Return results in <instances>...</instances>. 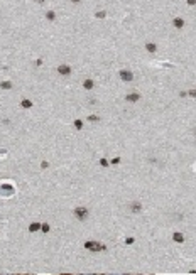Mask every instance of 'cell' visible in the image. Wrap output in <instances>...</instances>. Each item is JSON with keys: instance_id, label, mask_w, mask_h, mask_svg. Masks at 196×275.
Returning <instances> with one entry per match:
<instances>
[{"instance_id": "cell-6", "label": "cell", "mask_w": 196, "mask_h": 275, "mask_svg": "<svg viewBox=\"0 0 196 275\" xmlns=\"http://www.w3.org/2000/svg\"><path fill=\"white\" fill-rule=\"evenodd\" d=\"M0 194H14V187L10 184H5V186H0Z\"/></svg>"}, {"instance_id": "cell-13", "label": "cell", "mask_w": 196, "mask_h": 275, "mask_svg": "<svg viewBox=\"0 0 196 275\" xmlns=\"http://www.w3.org/2000/svg\"><path fill=\"white\" fill-rule=\"evenodd\" d=\"M41 230V223H30L29 225V231L30 233H36V231H39Z\"/></svg>"}, {"instance_id": "cell-28", "label": "cell", "mask_w": 196, "mask_h": 275, "mask_svg": "<svg viewBox=\"0 0 196 275\" xmlns=\"http://www.w3.org/2000/svg\"><path fill=\"white\" fill-rule=\"evenodd\" d=\"M34 2H37V3H42V2H44V0H34Z\"/></svg>"}, {"instance_id": "cell-10", "label": "cell", "mask_w": 196, "mask_h": 275, "mask_svg": "<svg viewBox=\"0 0 196 275\" xmlns=\"http://www.w3.org/2000/svg\"><path fill=\"white\" fill-rule=\"evenodd\" d=\"M20 107H22L24 110H29V108H32V101L27 100V98H24L22 101H20Z\"/></svg>"}, {"instance_id": "cell-22", "label": "cell", "mask_w": 196, "mask_h": 275, "mask_svg": "<svg viewBox=\"0 0 196 275\" xmlns=\"http://www.w3.org/2000/svg\"><path fill=\"white\" fill-rule=\"evenodd\" d=\"M134 241H135V240H134L132 236H128V238H125V245H134Z\"/></svg>"}, {"instance_id": "cell-23", "label": "cell", "mask_w": 196, "mask_h": 275, "mask_svg": "<svg viewBox=\"0 0 196 275\" xmlns=\"http://www.w3.org/2000/svg\"><path fill=\"white\" fill-rule=\"evenodd\" d=\"M188 96H191V98H196V89H189V91H188Z\"/></svg>"}, {"instance_id": "cell-7", "label": "cell", "mask_w": 196, "mask_h": 275, "mask_svg": "<svg viewBox=\"0 0 196 275\" xmlns=\"http://www.w3.org/2000/svg\"><path fill=\"white\" fill-rule=\"evenodd\" d=\"M173 241H174V243H183V241H184V235L179 233V231H174V233H173Z\"/></svg>"}, {"instance_id": "cell-15", "label": "cell", "mask_w": 196, "mask_h": 275, "mask_svg": "<svg viewBox=\"0 0 196 275\" xmlns=\"http://www.w3.org/2000/svg\"><path fill=\"white\" fill-rule=\"evenodd\" d=\"M41 231H42V233H49V231H51L49 223H42V225H41Z\"/></svg>"}, {"instance_id": "cell-5", "label": "cell", "mask_w": 196, "mask_h": 275, "mask_svg": "<svg viewBox=\"0 0 196 275\" xmlns=\"http://www.w3.org/2000/svg\"><path fill=\"white\" fill-rule=\"evenodd\" d=\"M125 100H127L128 103H135V101H139V100H140V95H139V93H135V91H132V93L125 95Z\"/></svg>"}, {"instance_id": "cell-18", "label": "cell", "mask_w": 196, "mask_h": 275, "mask_svg": "<svg viewBox=\"0 0 196 275\" xmlns=\"http://www.w3.org/2000/svg\"><path fill=\"white\" fill-rule=\"evenodd\" d=\"M75 128H76V130H81V128H83V120H75Z\"/></svg>"}, {"instance_id": "cell-19", "label": "cell", "mask_w": 196, "mask_h": 275, "mask_svg": "<svg viewBox=\"0 0 196 275\" xmlns=\"http://www.w3.org/2000/svg\"><path fill=\"white\" fill-rule=\"evenodd\" d=\"M98 164H100L101 167H108V166H110V162H108L107 159H100V160H98Z\"/></svg>"}, {"instance_id": "cell-27", "label": "cell", "mask_w": 196, "mask_h": 275, "mask_svg": "<svg viewBox=\"0 0 196 275\" xmlns=\"http://www.w3.org/2000/svg\"><path fill=\"white\" fill-rule=\"evenodd\" d=\"M71 2H73V3H79V2H81V0H71Z\"/></svg>"}, {"instance_id": "cell-2", "label": "cell", "mask_w": 196, "mask_h": 275, "mask_svg": "<svg viewBox=\"0 0 196 275\" xmlns=\"http://www.w3.org/2000/svg\"><path fill=\"white\" fill-rule=\"evenodd\" d=\"M75 216H76V219H79V221H85V219L88 218V209L85 206H78L75 209Z\"/></svg>"}, {"instance_id": "cell-3", "label": "cell", "mask_w": 196, "mask_h": 275, "mask_svg": "<svg viewBox=\"0 0 196 275\" xmlns=\"http://www.w3.org/2000/svg\"><path fill=\"white\" fill-rule=\"evenodd\" d=\"M118 76H120L122 81H125V83H128V81L134 79V74H132L130 71H127V69H120V71H118Z\"/></svg>"}, {"instance_id": "cell-16", "label": "cell", "mask_w": 196, "mask_h": 275, "mask_svg": "<svg viewBox=\"0 0 196 275\" xmlns=\"http://www.w3.org/2000/svg\"><path fill=\"white\" fill-rule=\"evenodd\" d=\"M46 19H48V20H54V19H56V14H54L52 10H49V12H46Z\"/></svg>"}, {"instance_id": "cell-12", "label": "cell", "mask_w": 196, "mask_h": 275, "mask_svg": "<svg viewBox=\"0 0 196 275\" xmlns=\"http://www.w3.org/2000/svg\"><path fill=\"white\" fill-rule=\"evenodd\" d=\"M146 49L149 51L150 54H154V52L157 51V46L154 44V42H147V44H146Z\"/></svg>"}, {"instance_id": "cell-11", "label": "cell", "mask_w": 196, "mask_h": 275, "mask_svg": "<svg viewBox=\"0 0 196 275\" xmlns=\"http://www.w3.org/2000/svg\"><path fill=\"white\" fill-rule=\"evenodd\" d=\"M93 86H95L93 79H85V81H83V88L85 89H93Z\"/></svg>"}, {"instance_id": "cell-20", "label": "cell", "mask_w": 196, "mask_h": 275, "mask_svg": "<svg viewBox=\"0 0 196 275\" xmlns=\"http://www.w3.org/2000/svg\"><path fill=\"white\" fill-rule=\"evenodd\" d=\"M100 118H98V115H90L88 117V122H91V123H95V122H98Z\"/></svg>"}, {"instance_id": "cell-24", "label": "cell", "mask_w": 196, "mask_h": 275, "mask_svg": "<svg viewBox=\"0 0 196 275\" xmlns=\"http://www.w3.org/2000/svg\"><path fill=\"white\" fill-rule=\"evenodd\" d=\"M48 167H49V162H46V160L41 162V169H48Z\"/></svg>"}, {"instance_id": "cell-26", "label": "cell", "mask_w": 196, "mask_h": 275, "mask_svg": "<svg viewBox=\"0 0 196 275\" xmlns=\"http://www.w3.org/2000/svg\"><path fill=\"white\" fill-rule=\"evenodd\" d=\"M179 96H181V98H184V96H188V91H181V93H179Z\"/></svg>"}, {"instance_id": "cell-29", "label": "cell", "mask_w": 196, "mask_h": 275, "mask_svg": "<svg viewBox=\"0 0 196 275\" xmlns=\"http://www.w3.org/2000/svg\"><path fill=\"white\" fill-rule=\"evenodd\" d=\"M195 138H196V132H195Z\"/></svg>"}, {"instance_id": "cell-9", "label": "cell", "mask_w": 196, "mask_h": 275, "mask_svg": "<svg viewBox=\"0 0 196 275\" xmlns=\"http://www.w3.org/2000/svg\"><path fill=\"white\" fill-rule=\"evenodd\" d=\"M130 211H132V213H140V211H142V204L137 203V201L130 203Z\"/></svg>"}, {"instance_id": "cell-21", "label": "cell", "mask_w": 196, "mask_h": 275, "mask_svg": "<svg viewBox=\"0 0 196 275\" xmlns=\"http://www.w3.org/2000/svg\"><path fill=\"white\" fill-rule=\"evenodd\" d=\"M110 164H112V166H118V164H120V157L112 159V160H110Z\"/></svg>"}, {"instance_id": "cell-1", "label": "cell", "mask_w": 196, "mask_h": 275, "mask_svg": "<svg viewBox=\"0 0 196 275\" xmlns=\"http://www.w3.org/2000/svg\"><path fill=\"white\" fill-rule=\"evenodd\" d=\"M85 248L88 252H105L107 250V246L103 245V243H98V241H86Z\"/></svg>"}, {"instance_id": "cell-8", "label": "cell", "mask_w": 196, "mask_h": 275, "mask_svg": "<svg viewBox=\"0 0 196 275\" xmlns=\"http://www.w3.org/2000/svg\"><path fill=\"white\" fill-rule=\"evenodd\" d=\"M173 25H174L176 29H183V27H184V20L181 19V17H174V19H173Z\"/></svg>"}, {"instance_id": "cell-14", "label": "cell", "mask_w": 196, "mask_h": 275, "mask_svg": "<svg viewBox=\"0 0 196 275\" xmlns=\"http://www.w3.org/2000/svg\"><path fill=\"white\" fill-rule=\"evenodd\" d=\"M0 88L2 89H10L12 88V83H10V81H2V83H0Z\"/></svg>"}, {"instance_id": "cell-4", "label": "cell", "mask_w": 196, "mask_h": 275, "mask_svg": "<svg viewBox=\"0 0 196 275\" xmlns=\"http://www.w3.org/2000/svg\"><path fill=\"white\" fill-rule=\"evenodd\" d=\"M58 73L61 76H68V74H71V68L68 64H61V66H58Z\"/></svg>"}, {"instance_id": "cell-25", "label": "cell", "mask_w": 196, "mask_h": 275, "mask_svg": "<svg viewBox=\"0 0 196 275\" xmlns=\"http://www.w3.org/2000/svg\"><path fill=\"white\" fill-rule=\"evenodd\" d=\"M188 5H196V0H186Z\"/></svg>"}, {"instance_id": "cell-17", "label": "cell", "mask_w": 196, "mask_h": 275, "mask_svg": "<svg viewBox=\"0 0 196 275\" xmlns=\"http://www.w3.org/2000/svg\"><path fill=\"white\" fill-rule=\"evenodd\" d=\"M95 17H97V19H105V17H107V12L100 10V12H97V14H95Z\"/></svg>"}]
</instances>
